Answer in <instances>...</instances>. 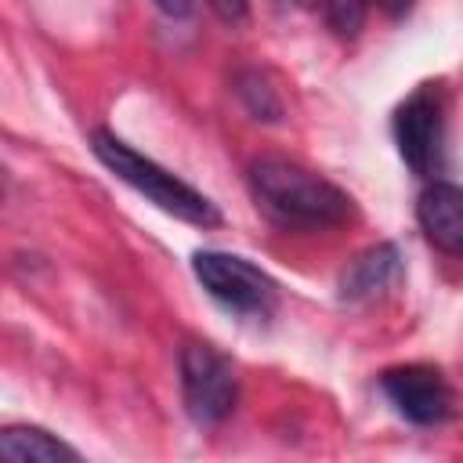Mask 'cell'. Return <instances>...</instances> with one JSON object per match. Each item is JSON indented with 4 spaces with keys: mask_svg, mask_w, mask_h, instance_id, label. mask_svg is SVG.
Segmentation results:
<instances>
[{
    "mask_svg": "<svg viewBox=\"0 0 463 463\" xmlns=\"http://www.w3.org/2000/svg\"><path fill=\"white\" fill-rule=\"evenodd\" d=\"M250 192L275 224L297 232L340 228L354 213L347 192L282 156H260L250 163Z\"/></svg>",
    "mask_w": 463,
    "mask_h": 463,
    "instance_id": "6da1fadb",
    "label": "cell"
},
{
    "mask_svg": "<svg viewBox=\"0 0 463 463\" xmlns=\"http://www.w3.org/2000/svg\"><path fill=\"white\" fill-rule=\"evenodd\" d=\"M90 148H94V156H98L123 184H130L134 192H141V195H145L148 203H156L159 210H166V213H174V217H181V221H188V224H203V228H210V224L221 221L217 206H213L203 192H195L192 184H184L181 177H174L170 170H163L159 163H152L148 156H141L137 148H130L127 141H119L116 134L94 130Z\"/></svg>",
    "mask_w": 463,
    "mask_h": 463,
    "instance_id": "7a4b0ae2",
    "label": "cell"
},
{
    "mask_svg": "<svg viewBox=\"0 0 463 463\" xmlns=\"http://www.w3.org/2000/svg\"><path fill=\"white\" fill-rule=\"evenodd\" d=\"M181 394H184V409L199 427H217L221 420H228V412L235 409L239 398V380L232 362L210 347V344H184L181 347Z\"/></svg>",
    "mask_w": 463,
    "mask_h": 463,
    "instance_id": "3957f363",
    "label": "cell"
},
{
    "mask_svg": "<svg viewBox=\"0 0 463 463\" xmlns=\"http://www.w3.org/2000/svg\"><path fill=\"white\" fill-rule=\"evenodd\" d=\"M192 271H195L199 286L213 300H221L224 307H232V311L268 315L271 304H275V282H271V275H264L246 257L221 253V250H203V253L192 257Z\"/></svg>",
    "mask_w": 463,
    "mask_h": 463,
    "instance_id": "277c9868",
    "label": "cell"
},
{
    "mask_svg": "<svg viewBox=\"0 0 463 463\" xmlns=\"http://www.w3.org/2000/svg\"><path fill=\"white\" fill-rule=\"evenodd\" d=\"M380 387H383L387 402L409 423L438 427V423L452 420V412H456V391L449 387V380L434 365H423V362L394 365L380 376Z\"/></svg>",
    "mask_w": 463,
    "mask_h": 463,
    "instance_id": "5b68a950",
    "label": "cell"
},
{
    "mask_svg": "<svg viewBox=\"0 0 463 463\" xmlns=\"http://www.w3.org/2000/svg\"><path fill=\"white\" fill-rule=\"evenodd\" d=\"M441 130H445V119H441V98H438L434 87H420L398 105L394 141H398V152H402V159L409 163L412 174L427 177V174L438 170V163H441Z\"/></svg>",
    "mask_w": 463,
    "mask_h": 463,
    "instance_id": "8992f818",
    "label": "cell"
},
{
    "mask_svg": "<svg viewBox=\"0 0 463 463\" xmlns=\"http://www.w3.org/2000/svg\"><path fill=\"white\" fill-rule=\"evenodd\" d=\"M398 282H402V257L391 242H380L347 264V271L340 275V297L347 304H373L387 297Z\"/></svg>",
    "mask_w": 463,
    "mask_h": 463,
    "instance_id": "52a82bcc",
    "label": "cell"
},
{
    "mask_svg": "<svg viewBox=\"0 0 463 463\" xmlns=\"http://www.w3.org/2000/svg\"><path fill=\"white\" fill-rule=\"evenodd\" d=\"M416 217L430 246H438L441 253L463 257V188L459 184L434 181L430 188H423L416 203Z\"/></svg>",
    "mask_w": 463,
    "mask_h": 463,
    "instance_id": "ba28073f",
    "label": "cell"
},
{
    "mask_svg": "<svg viewBox=\"0 0 463 463\" xmlns=\"http://www.w3.org/2000/svg\"><path fill=\"white\" fill-rule=\"evenodd\" d=\"M0 456L7 463H58V459H80V452L72 445H65L61 438H54L43 427H29V423H14L4 427L0 434Z\"/></svg>",
    "mask_w": 463,
    "mask_h": 463,
    "instance_id": "9c48e42d",
    "label": "cell"
},
{
    "mask_svg": "<svg viewBox=\"0 0 463 463\" xmlns=\"http://www.w3.org/2000/svg\"><path fill=\"white\" fill-rule=\"evenodd\" d=\"M239 98L246 101V109L257 116V119H279L282 105L275 98V87H268V80L260 72H242L239 76Z\"/></svg>",
    "mask_w": 463,
    "mask_h": 463,
    "instance_id": "30bf717a",
    "label": "cell"
},
{
    "mask_svg": "<svg viewBox=\"0 0 463 463\" xmlns=\"http://www.w3.org/2000/svg\"><path fill=\"white\" fill-rule=\"evenodd\" d=\"M326 22L336 36H358V29L365 25V11H369V0H326Z\"/></svg>",
    "mask_w": 463,
    "mask_h": 463,
    "instance_id": "8fae6325",
    "label": "cell"
},
{
    "mask_svg": "<svg viewBox=\"0 0 463 463\" xmlns=\"http://www.w3.org/2000/svg\"><path fill=\"white\" fill-rule=\"evenodd\" d=\"M206 4H210V11H213L217 18H224V22H242L246 11H250V0H206Z\"/></svg>",
    "mask_w": 463,
    "mask_h": 463,
    "instance_id": "7c38bea8",
    "label": "cell"
},
{
    "mask_svg": "<svg viewBox=\"0 0 463 463\" xmlns=\"http://www.w3.org/2000/svg\"><path fill=\"white\" fill-rule=\"evenodd\" d=\"M376 7H380L383 14H391V18H402V14L412 7V0H376Z\"/></svg>",
    "mask_w": 463,
    "mask_h": 463,
    "instance_id": "4fadbf2b",
    "label": "cell"
},
{
    "mask_svg": "<svg viewBox=\"0 0 463 463\" xmlns=\"http://www.w3.org/2000/svg\"><path fill=\"white\" fill-rule=\"evenodd\" d=\"M156 7L159 11H166V14H188V7H192V0H156Z\"/></svg>",
    "mask_w": 463,
    "mask_h": 463,
    "instance_id": "5bb4252c",
    "label": "cell"
},
{
    "mask_svg": "<svg viewBox=\"0 0 463 463\" xmlns=\"http://www.w3.org/2000/svg\"><path fill=\"white\" fill-rule=\"evenodd\" d=\"M282 4H300V0H282Z\"/></svg>",
    "mask_w": 463,
    "mask_h": 463,
    "instance_id": "9a60e30c",
    "label": "cell"
}]
</instances>
